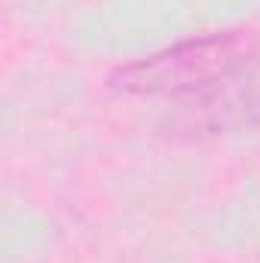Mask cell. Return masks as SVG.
<instances>
[{"instance_id":"2","label":"cell","mask_w":260,"mask_h":263,"mask_svg":"<svg viewBox=\"0 0 260 263\" xmlns=\"http://www.w3.org/2000/svg\"><path fill=\"white\" fill-rule=\"evenodd\" d=\"M178 126L193 135H236L260 126V52L208 92L190 98Z\"/></svg>"},{"instance_id":"1","label":"cell","mask_w":260,"mask_h":263,"mask_svg":"<svg viewBox=\"0 0 260 263\" xmlns=\"http://www.w3.org/2000/svg\"><path fill=\"white\" fill-rule=\"evenodd\" d=\"M257 52V31H214L120 65L107 77V86L126 98H196L245 67Z\"/></svg>"}]
</instances>
